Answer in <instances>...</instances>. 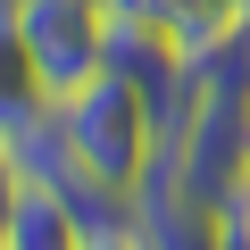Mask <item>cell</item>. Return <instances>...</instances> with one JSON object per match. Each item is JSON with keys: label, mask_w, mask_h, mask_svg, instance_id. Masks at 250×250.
Wrapping results in <instances>:
<instances>
[{"label": "cell", "mask_w": 250, "mask_h": 250, "mask_svg": "<svg viewBox=\"0 0 250 250\" xmlns=\"http://www.w3.org/2000/svg\"><path fill=\"white\" fill-rule=\"evenodd\" d=\"M59 117H67V142H75V159L83 167H100L108 184H150L159 175V159H167V134H159V108L125 83V75H92L83 92H67L59 100Z\"/></svg>", "instance_id": "6da1fadb"}, {"label": "cell", "mask_w": 250, "mask_h": 250, "mask_svg": "<svg viewBox=\"0 0 250 250\" xmlns=\"http://www.w3.org/2000/svg\"><path fill=\"white\" fill-rule=\"evenodd\" d=\"M159 175H167L192 208L225 217V208L242 200V175H250V92H208V83H200V100H192V117L175 125Z\"/></svg>", "instance_id": "7a4b0ae2"}, {"label": "cell", "mask_w": 250, "mask_h": 250, "mask_svg": "<svg viewBox=\"0 0 250 250\" xmlns=\"http://www.w3.org/2000/svg\"><path fill=\"white\" fill-rule=\"evenodd\" d=\"M17 34H25L50 100L108 75V0H17Z\"/></svg>", "instance_id": "3957f363"}, {"label": "cell", "mask_w": 250, "mask_h": 250, "mask_svg": "<svg viewBox=\"0 0 250 250\" xmlns=\"http://www.w3.org/2000/svg\"><path fill=\"white\" fill-rule=\"evenodd\" d=\"M150 250H225V225L208 217V208H192L167 175H150L142 184V225H134Z\"/></svg>", "instance_id": "277c9868"}, {"label": "cell", "mask_w": 250, "mask_h": 250, "mask_svg": "<svg viewBox=\"0 0 250 250\" xmlns=\"http://www.w3.org/2000/svg\"><path fill=\"white\" fill-rule=\"evenodd\" d=\"M42 108H50V83H42V67H34L25 34H17V9H0V142L25 134Z\"/></svg>", "instance_id": "5b68a950"}, {"label": "cell", "mask_w": 250, "mask_h": 250, "mask_svg": "<svg viewBox=\"0 0 250 250\" xmlns=\"http://www.w3.org/2000/svg\"><path fill=\"white\" fill-rule=\"evenodd\" d=\"M92 233H83V217L50 192V184H25V200H17V217H9V250H83Z\"/></svg>", "instance_id": "8992f818"}, {"label": "cell", "mask_w": 250, "mask_h": 250, "mask_svg": "<svg viewBox=\"0 0 250 250\" xmlns=\"http://www.w3.org/2000/svg\"><path fill=\"white\" fill-rule=\"evenodd\" d=\"M108 9H142V17H159L184 50H208L217 34H233L242 0H108Z\"/></svg>", "instance_id": "52a82bcc"}, {"label": "cell", "mask_w": 250, "mask_h": 250, "mask_svg": "<svg viewBox=\"0 0 250 250\" xmlns=\"http://www.w3.org/2000/svg\"><path fill=\"white\" fill-rule=\"evenodd\" d=\"M17 200H25V167L9 159V142H0V250H9V217H17Z\"/></svg>", "instance_id": "ba28073f"}, {"label": "cell", "mask_w": 250, "mask_h": 250, "mask_svg": "<svg viewBox=\"0 0 250 250\" xmlns=\"http://www.w3.org/2000/svg\"><path fill=\"white\" fill-rule=\"evenodd\" d=\"M217 225H225V250H250V217H242V208H225Z\"/></svg>", "instance_id": "9c48e42d"}, {"label": "cell", "mask_w": 250, "mask_h": 250, "mask_svg": "<svg viewBox=\"0 0 250 250\" xmlns=\"http://www.w3.org/2000/svg\"><path fill=\"white\" fill-rule=\"evenodd\" d=\"M83 250H150V242H142V233H92Z\"/></svg>", "instance_id": "30bf717a"}, {"label": "cell", "mask_w": 250, "mask_h": 250, "mask_svg": "<svg viewBox=\"0 0 250 250\" xmlns=\"http://www.w3.org/2000/svg\"><path fill=\"white\" fill-rule=\"evenodd\" d=\"M233 208H242V217H250V175H242V200H233Z\"/></svg>", "instance_id": "8fae6325"}, {"label": "cell", "mask_w": 250, "mask_h": 250, "mask_svg": "<svg viewBox=\"0 0 250 250\" xmlns=\"http://www.w3.org/2000/svg\"><path fill=\"white\" fill-rule=\"evenodd\" d=\"M0 9H17V0H0Z\"/></svg>", "instance_id": "7c38bea8"}]
</instances>
